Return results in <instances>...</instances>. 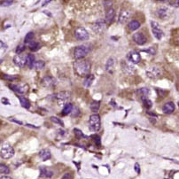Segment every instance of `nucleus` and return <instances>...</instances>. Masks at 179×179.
<instances>
[{
  "instance_id": "393cba45",
  "label": "nucleus",
  "mask_w": 179,
  "mask_h": 179,
  "mask_svg": "<svg viewBox=\"0 0 179 179\" xmlns=\"http://www.w3.org/2000/svg\"><path fill=\"white\" fill-rule=\"evenodd\" d=\"M137 93L139 95V96H141V97H146V96L148 95L149 90L147 88H141L139 90H137Z\"/></svg>"
},
{
  "instance_id": "f03ea898",
  "label": "nucleus",
  "mask_w": 179,
  "mask_h": 179,
  "mask_svg": "<svg viewBox=\"0 0 179 179\" xmlns=\"http://www.w3.org/2000/svg\"><path fill=\"white\" fill-rule=\"evenodd\" d=\"M101 127V121H100V116L97 113H93L89 119V128L91 131L97 132L99 131Z\"/></svg>"
},
{
  "instance_id": "cd10ccee",
  "label": "nucleus",
  "mask_w": 179,
  "mask_h": 179,
  "mask_svg": "<svg viewBox=\"0 0 179 179\" xmlns=\"http://www.w3.org/2000/svg\"><path fill=\"white\" fill-rule=\"evenodd\" d=\"M93 80H94V76L92 75H88L87 76V78L84 80V86L85 87H90L91 85V83L93 82Z\"/></svg>"
},
{
  "instance_id": "9b49d317",
  "label": "nucleus",
  "mask_w": 179,
  "mask_h": 179,
  "mask_svg": "<svg viewBox=\"0 0 179 179\" xmlns=\"http://www.w3.org/2000/svg\"><path fill=\"white\" fill-rule=\"evenodd\" d=\"M131 11L129 10H121L120 14H119V22L121 24H124L128 21V20L129 19V17H131Z\"/></svg>"
},
{
  "instance_id": "49530a36",
  "label": "nucleus",
  "mask_w": 179,
  "mask_h": 179,
  "mask_svg": "<svg viewBox=\"0 0 179 179\" xmlns=\"http://www.w3.org/2000/svg\"><path fill=\"white\" fill-rule=\"evenodd\" d=\"M177 5H178V6H179V0H177Z\"/></svg>"
},
{
  "instance_id": "b1692460",
  "label": "nucleus",
  "mask_w": 179,
  "mask_h": 179,
  "mask_svg": "<svg viewBox=\"0 0 179 179\" xmlns=\"http://www.w3.org/2000/svg\"><path fill=\"white\" fill-rule=\"evenodd\" d=\"M91 107V110L92 112L96 113V112L99 111V109L100 107V102L99 101H93V102H91V107Z\"/></svg>"
},
{
  "instance_id": "bb28decb",
  "label": "nucleus",
  "mask_w": 179,
  "mask_h": 179,
  "mask_svg": "<svg viewBox=\"0 0 179 179\" xmlns=\"http://www.w3.org/2000/svg\"><path fill=\"white\" fill-rule=\"evenodd\" d=\"M45 66V64L43 60H38V61H35L34 65H33V68H36V69H39V70H41L44 68Z\"/></svg>"
},
{
  "instance_id": "c756f323",
  "label": "nucleus",
  "mask_w": 179,
  "mask_h": 179,
  "mask_svg": "<svg viewBox=\"0 0 179 179\" xmlns=\"http://www.w3.org/2000/svg\"><path fill=\"white\" fill-rule=\"evenodd\" d=\"M142 100H143V102H144V105H145V107L146 108H150V107H152V102L149 99H147L146 97H142Z\"/></svg>"
},
{
  "instance_id": "2eb2a0df",
  "label": "nucleus",
  "mask_w": 179,
  "mask_h": 179,
  "mask_svg": "<svg viewBox=\"0 0 179 179\" xmlns=\"http://www.w3.org/2000/svg\"><path fill=\"white\" fill-rule=\"evenodd\" d=\"M115 11L113 8H108L107 10V13H105V21L107 23H111L113 19H115Z\"/></svg>"
},
{
  "instance_id": "5701e85b",
  "label": "nucleus",
  "mask_w": 179,
  "mask_h": 179,
  "mask_svg": "<svg viewBox=\"0 0 179 179\" xmlns=\"http://www.w3.org/2000/svg\"><path fill=\"white\" fill-rule=\"evenodd\" d=\"M19 99H20V102L21 104V105L24 107V108H27L29 109L30 107V103L29 101L26 99V97H19Z\"/></svg>"
},
{
  "instance_id": "f704fd0d",
  "label": "nucleus",
  "mask_w": 179,
  "mask_h": 179,
  "mask_svg": "<svg viewBox=\"0 0 179 179\" xmlns=\"http://www.w3.org/2000/svg\"><path fill=\"white\" fill-rule=\"evenodd\" d=\"M51 120H52V123H57V124H59V125H60V126H64V123H62V121L61 120H60L59 118H57V117H55V116H52V118H51Z\"/></svg>"
},
{
  "instance_id": "473e14b6",
  "label": "nucleus",
  "mask_w": 179,
  "mask_h": 179,
  "mask_svg": "<svg viewBox=\"0 0 179 179\" xmlns=\"http://www.w3.org/2000/svg\"><path fill=\"white\" fill-rule=\"evenodd\" d=\"M35 63V60H34V56L33 55H31V54H29V57H28V66L32 68H33V65Z\"/></svg>"
},
{
  "instance_id": "a211bd4d",
  "label": "nucleus",
  "mask_w": 179,
  "mask_h": 179,
  "mask_svg": "<svg viewBox=\"0 0 179 179\" xmlns=\"http://www.w3.org/2000/svg\"><path fill=\"white\" fill-rule=\"evenodd\" d=\"M40 174H41L42 176H45V177H52L53 176V172L51 169H49L47 168H44V167L40 168Z\"/></svg>"
},
{
  "instance_id": "1a4fd4ad",
  "label": "nucleus",
  "mask_w": 179,
  "mask_h": 179,
  "mask_svg": "<svg viewBox=\"0 0 179 179\" xmlns=\"http://www.w3.org/2000/svg\"><path fill=\"white\" fill-rule=\"evenodd\" d=\"M9 87L13 90V91L20 93V94H23L26 93L29 90V86L26 84H10Z\"/></svg>"
},
{
  "instance_id": "20e7f679",
  "label": "nucleus",
  "mask_w": 179,
  "mask_h": 179,
  "mask_svg": "<svg viewBox=\"0 0 179 179\" xmlns=\"http://www.w3.org/2000/svg\"><path fill=\"white\" fill-rule=\"evenodd\" d=\"M0 153L3 159H10L14 155V150L9 144H3L1 145Z\"/></svg>"
},
{
  "instance_id": "aec40b11",
  "label": "nucleus",
  "mask_w": 179,
  "mask_h": 179,
  "mask_svg": "<svg viewBox=\"0 0 179 179\" xmlns=\"http://www.w3.org/2000/svg\"><path fill=\"white\" fill-rule=\"evenodd\" d=\"M113 65H115V61H113V59L110 58L107 60V64H105V70L109 73L113 72Z\"/></svg>"
},
{
  "instance_id": "ea45409f",
  "label": "nucleus",
  "mask_w": 179,
  "mask_h": 179,
  "mask_svg": "<svg viewBox=\"0 0 179 179\" xmlns=\"http://www.w3.org/2000/svg\"><path fill=\"white\" fill-rule=\"evenodd\" d=\"M94 141L97 145H100V137H99V136H96L94 137Z\"/></svg>"
},
{
  "instance_id": "423d86ee",
  "label": "nucleus",
  "mask_w": 179,
  "mask_h": 179,
  "mask_svg": "<svg viewBox=\"0 0 179 179\" xmlns=\"http://www.w3.org/2000/svg\"><path fill=\"white\" fill-rule=\"evenodd\" d=\"M29 54H17L13 58V63L20 68H23L28 64Z\"/></svg>"
},
{
  "instance_id": "a19ab883",
  "label": "nucleus",
  "mask_w": 179,
  "mask_h": 179,
  "mask_svg": "<svg viewBox=\"0 0 179 179\" xmlns=\"http://www.w3.org/2000/svg\"><path fill=\"white\" fill-rule=\"evenodd\" d=\"M135 171H136L137 174H139V173H140V167H139V164H138V163H136V164H135Z\"/></svg>"
},
{
  "instance_id": "39448f33",
  "label": "nucleus",
  "mask_w": 179,
  "mask_h": 179,
  "mask_svg": "<svg viewBox=\"0 0 179 179\" xmlns=\"http://www.w3.org/2000/svg\"><path fill=\"white\" fill-rule=\"evenodd\" d=\"M105 28H107V21H105V20H103V19L97 20L92 26L93 31L97 34H102L105 30Z\"/></svg>"
},
{
  "instance_id": "72a5a7b5",
  "label": "nucleus",
  "mask_w": 179,
  "mask_h": 179,
  "mask_svg": "<svg viewBox=\"0 0 179 179\" xmlns=\"http://www.w3.org/2000/svg\"><path fill=\"white\" fill-rule=\"evenodd\" d=\"M25 49H26L25 45H24V44H20V45L17 46V48H16V53H17V54H21L24 51H25Z\"/></svg>"
},
{
  "instance_id": "dca6fc26",
  "label": "nucleus",
  "mask_w": 179,
  "mask_h": 179,
  "mask_svg": "<svg viewBox=\"0 0 179 179\" xmlns=\"http://www.w3.org/2000/svg\"><path fill=\"white\" fill-rule=\"evenodd\" d=\"M174 110H175V104L173 102H168L162 107V111H163L164 113H167V115L172 113Z\"/></svg>"
},
{
  "instance_id": "c85d7f7f",
  "label": "nucleus",
  "mask_w": 179,
  "mask_h": 179,
  "mask_svg": "<svg viewBox=\"0 0 179 179\" xmlns=\"http://www.w3.org/2000/svg\"><path fill=\"white\" fill-rule=\"evenodd\" d=\"M33 38H34V33L33 32H29V33L26 35L24 41H25L26 44H29L31 41H33Z\"/></svg>"
},
{
  "instance_id": "ddd939ff",
  "label": "nucleus",
  "mask_w": 179,
  "mask_h": 179,
  "mask_svg": "<svg viewBox=\"0 0 179 179\" xmlns=\"http://www.w3.org/2000/svg\"><path fill=\"white\" fill-rule=\"evenodd\" d=\"M133 40L136 44L138 45H143L146 43V38L145 36L141 33V32H138V33H135L133 35Z\"/></svg>"
},
{
  "instance_id": "6e6552de",
  "label": "nucleus",
  "mask_w": 179,
  "mask_h": 179,
  "mask_svg": "<svg viewBox=\"0 0 179 179\" xmlns=\"http://www.w3.org/2000/svg\"><path fill=\"white\" fill-rule=\"evenodd\" d=\"M151 28H152V34L155 36V38L158 40H160L161 37L163 36V31L159 27V24L156 21H151Z\"/></svg>"
},
{
  "instance_id": "0eeeda50",
  "label": "nucleus",
  "mask_w": 179,
  "mask_h": 179,
  "mask_svg": "<svg viewBox=\"0 0 179 179\" xmlns=\"http://www.w3.org/2000/svg\"><path fill=\"white\" fill-rule=\"evenodd\" d=\"M75 36L79 41H85V40H88L90 37L89 33L84 27L77 28L75 31Z\"/></svg>"
},
{
  "instance_id": "79ce46f5",
  "label": "nucleus",
  "mask_w": 179,
  "mask_h": 179,
  "mask_svg": "<svg viewBox=\"0 0 179 179\" xmlns=\"http://www.w3.org/2000/svg\"><path fill=\"white\" fill-rule=\"evenodd\" d=\"M2 103H4L5 105H9V102H8L5 99H2Z\"/></svg>"
},
{
  "instance_id": "4468645a",
  "label": "nucleus",
  "mask_w": 179,
  "mask_h": 179,
  "mask_svg": "<svg viewBox=\"0 0 179 179\" xmlns=\"http://www.w3.org/2000/svg\"><path fill=\"white\" fill-rule=\"evenodd\" d=\"M41 84L44 87H47V88L52 87L56 84V80L53 77H51V76H45L42 79Z\"/></svg>"
},
{
  "instance_id": "37998d69",
  "label": "nucleus",
  "mask_w": 179,
  "mask_h": 179,
  "mask_svg": "<svg viewBox=\"0 0 179 179\" xmlns=\"http://www.w3.org/2000/svg\"><path fill=\"white\" fill-rule=\"evenodd\" d=\"M1 179H13V178L10 177V176H2Z\"/></svg>"
},
{
  "instance_id": "7ed1b4c3",
  "label": "nucleus",
  "mask_w": 179,
  "mask_h": 179,
  "mask_svg": "<svg viewBox=\"0 0 179 179\" xmlns=\"http://www.w3.org/2000/svg\"><path fill=\"white\" fill-rule=\"evenodd\" d=\"M90 52V47L87 45H79L74 51V57L76 60H82Z\"/></svg>"
},
{
  "instance_id": "f257e3e1",
  "label": "nucleus",
  "mask_w": 179,
  "mask_h": 179,
  "mask_svg": "<svg viewBox=\"0 0 179 179\" xmlns=\"http://www.w3.org/2000/svg\"><path fill=\"white\" fill-rule=\"evenodd\" d=\"M74 69L76 74L80 76H88L90 71H91V63L88 60H77L74 63Z\"/></svg>"
},
{
  "instance_id": "e433bc0d",
  "label": "nucleus",
  "mask_w": 179,
  "mask_h": 179,
  "mask_svg": "<svg viewBox=\"0 0 179 179\" xmlns=\"http://www.w3.org/2000/svg\"><path fill=\"white\" fill-rule=\"evenodd\" d=\"M74 131H75L76 135L78 136V137H84V133H83L82 131H79V129H74Z\"/></svg>"
},
{
  "instance_id": "c03bdc74",
  "label": "nucleus",
  "mask_w": 179,
  "mask_h": 179,
  "mask_svg": "<svg viewBox=\"0 0 179 179\" xmlns=\"http://www.w3.org/2000/svg\"><path fill=\"white\" fill-rule=\"evenodd\" d=\"M51 1H52V0H46V1H44V3L43 6H44V5H46V4H47L48 2H51Z\"/></svg>"
},
{
  "instance_id": "6ab92c4d",
  "label": "nucleus",
  "mask_w": 179,
  "mask_h": 179,
  "mask_svg": "<svg viewBox=\"0 0 179 179\" xmlns=\"http://www.w3.org/2000/svg\"><path fill=\"white\" fill-rule=\"evenodd\" d=\"M56 99H60V100H65V99H68L70 97V93L68 92V91H61V92H59L55 95Z\"/></svg>"
},
{
  "instance_id": "4c0bfd02",
  "label": "nucleus",
  "mask_w": 179,
  "mask_h": 179,
  "mask_svg": "<svg viewBox=\"0 0 179 179\" xmlns=\"http://www.w3.org/2000/svg\"><path fill=\"white\" fill-rule=\"evenodd\" d=\"M4 79L5 80H10V81H13L16 79L15 76H8V75H4Z\"/></svg>"
},
{
  "instance_id": "a18cd8bd",
  "label": "nucleus",
  "mask_w": 179,
  "mask_h": 179,
  "mask_svg": "<svg viewBox=\"0 0 179 179\" xmlns=\"http://www.w3.org/2000/svg\"><path fill=\"white\" fill-rule=\"evenodd\" d=\"M160 1H163V2H165V1H168V0H160Z\"/></svg>"
},
{
  "instance_id": "9d476101",
  "label": "nucleus",
  "mask_w": 179,
  "mask_h": 179,
  "mask_svg": "<svg viewBox=\"0 0 179 179\" xmlns=\"http://www.w3.org/2000/svg\"><path fill=\"white\" fill-rule=\"evenodd\" d=\"M146 75H147L148 77L154 79V78H158L161 75V72L160 68L157 67H151L146 70Z\"/></svg>"
},
{
  "instance_id": "f8f14e48",
  "label": "nucleus",
  "mask_w": 179,
  "mask_h": 179,
  "mask_svg": "<svg viewBox=\"0 0 179 179\" xmlns=\"http://www.w3.org/2000/svg\"><path fill=\"white\" fill-rule=\"evenodd\" d=\"M128 59L131 62H132L134 64H137V63H139L141 61V56L138 52H137L135 51H132V52L128 53Z\"/></svg>"
},
{
  "instance_id": "412c9836",
  "label": "nucleus",
  "mask_w": 179,
  "mask_h": 179,
  "mask_svg": "<svg viewBox=\"0 0 179 179\" xmlns=\"http://www.w3.org/2000/svg\"><path fill=\"white\" fill-rule=\"evenodd\" d=\"M139 27H140V23L137 21H131L129 23V29L131 31L137 30V29H139Z\"/></svg>"
},
{
  "instance_id": "c9c22d12",
  "label": "nucleus",
  "mask_w": 179,
  "mask_h": 179,
  "mask_svg": "<svg viewBox=\"0 0 179 179\" xmlns=\"http://www.w3.org/2000/svg\"><path fill=\"white\" fill-rule=\"evenodd\" d=\"M13 2V0H5V1L2 2V6H7V5H12Z\"/></svg>"
},
{
  "instance_id": "58836bf2",
  "label": "nucleus",
  "mask_w": 179,
  "mask_h": 179,
  "mask_svg": "<svg viewBox=\"0 0 179 179\" xmlns=\"http://www.w3.org/2000/svg\"><path fill=\"white\" fill-rule=\"evenodd\" d=\"M61 179H72V176L70 173H65L61 177Z\"/></svg>"
},
{
  "instance_id": "f3484780",
  "label": "nucleus",
  "mask_w": 179,
  "mask_h": 179,
  "mask_svg": "<svg viewBox=\"0 0 179 179\" xmlns=\"http://www.w3.org/2000/svg\"><path fill=\"white\" fill-rule=\"evenodd\" d=\"M39 157L41 158L43 160H47L49 159H51V157H52L51 152L48 149H43V150H41L39 152Z\"/></svg>"
},
{
  "instance_id": "a878e982",
  "label": "nucleus",
  "mask_w": 179,
  "mask_h": 179,
  "mask_svg": "<svg viewBox=\"0 0 179 179\" xmlns=\"http://www.w3.org/2000/svg\"><path fill=\"white\" fill-rule=\"evenodd\" d=\"M39 48H40V44L37 42L31 41L29 43V49H30V51H32V52H36Z\"/></svg>"
},
{
  "instance_id": "4be33fe9",
  "label": "nucleus",
  "mask_w": 179,
  "mask_h": 179,
  "mask_svg": "<svg viewBox=\"0 0 179 179\" xmlns=\"http://www.w3.org/2000/svg\"><path fill=\"white\" fill-rule=\"evenodd\" d=\"M73 111V105L70 103H68L65 105V107L62 110V115H67L68 113H70Z\"/></svg>"
},
{
  "instance_id": "2f4dec72",
  "label": "nucleus",
  "mask_w": 179,
  "mask_h": 179,
  "mask_svg": "<svg viewBox=\"0 0 179 179\" xmlns=\"http://www.w3.org/2000/svg\"><path fill=\"white\" fill-rule=\"evenodd\" d=\"M0 172H1V174H9L10 169L6 165L1 164L0 165Z\"/></svg>"
},
{
  "instance_id": "7c9ffc66",
  "label": "nucleus",
  "mask_w": 179,
  "mask_h": 179,
  "mask_svg": "<svg viewBox=\"0 0 179 179\" xmlns=\"http://www.w3.org/2000/svg\"><path fill=\"white\" fill-rule=\"evenodd\" d=\"M158 16L161 19H164L167 16V9L165 8H160V9L158 10Z\"/></svg>"
}]
</instances>
